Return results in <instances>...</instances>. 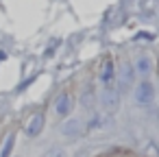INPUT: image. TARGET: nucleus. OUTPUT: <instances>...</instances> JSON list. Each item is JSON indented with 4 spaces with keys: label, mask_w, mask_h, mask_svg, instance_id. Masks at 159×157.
Wrapping results in <instances>:
<instances>
[{
    "label": "nucleus",
    "mask_w": 159,
    "mask_h": 157,
    "mask_svg": "<svg viewBox=\"0 0 159 157\" xmlns=\"http://www.w3.org/2000/svg\"><path fill=\"white\" fill-rule=\"evenodd\" d=\"M135 100H137V105L148 107V105L155 100V87H152V83H148V81H139L137 87H135Z\"/></svg>",
    "instance_id": "f257e3e1"
},
{
    "label": "nucleus",
    "mask_w": 159,
    "mask_h": 157,
    "mask_svg": "<svg viewBox=\"0 0 159 157\" xmlns=\"http://www.w3.org/2000/svg\"><path fill=\"white\" fill-rule=\"evenodd\" d=\"M100 81H102V87H105V90H113V87H116V70H113V61H105V63H102Z\"/></svg>",
    "instance_id": "f03ea898"
},
{
    "label": "nucleus",
    "mask_w": 159,
    "mask_h": 157,
    "mask_svg": "<svg viewBox=\"0 0 159 157\" xmlns=\"http://www.w3.org/2000/svg\"><path fill=\"white\" fill-rule=\"evenodd\" d=\"M42 129H44V116H42V113L31 116V120L26 122V135L35 137V135H39V133H42Z\"/></svg>",
    "instance_id": "7ed1b4c3"
},
{
    "label": "nucleus",
    "mask_w": 159,
    "mask_h": 157,
    "mask_svg": "<svg viewBox=\"0 0 159 157\" xmlns=\"http://www.w3.org/2000/svg\"><path fill=\"white\" fill-rule=\"evenodd\" d=\"M55 109H57V113L59 116H68L70 111H72V98H70V94H59V98H57V103H55Z\"/></svg>",
    "instance_id": "20e7f679"
},
{
    "label": "nucleus",
    "mask_w": 159,
    "mask_h": 157,
    "mask_svg": "<svg viewBox=\"0 0 159 157\" xmlns=\"http://www.w3.org/2000/svg\"><path fill=\"white\" fill-rule=\"evenodd\" d=\"M13 144H16V135H9L0 148V157H11V150H13Z\"/></svg>",
    "instance_id": "39448f33"
},
{
    "label": "nucleus",
    "mask_w": 159,
    "mask_h": 157,
    "mask_svg": "<svg viewBox=\"0 0 159 157\" xmlns=\"http://www.w3.org/2000/svg\"><path fill=\"white\" fill-rule=\"evenodd\" d=\"M135 66H137V72H139V74H148V72H150V61H148L146 57H139Z\"/></svg>",
    "instance_id": "423d86ee"
},
{
    "label": "nucleus",
    "mask_w": 159,
    "mask_h": 157,
    "mask_svg": "<svg viewBox=\"0 0 159 157\" xmlns=\"http://www.w3.org/2000/svg\"><path fill=\"white\" fill-rule=\"evenodd\" d=\"M66 131H68V133H74V131H79V124H76L74 120H70V124L66 127Z\"/></svg>",
    "instance_id": "0eeeda50"
}]
</instances>
